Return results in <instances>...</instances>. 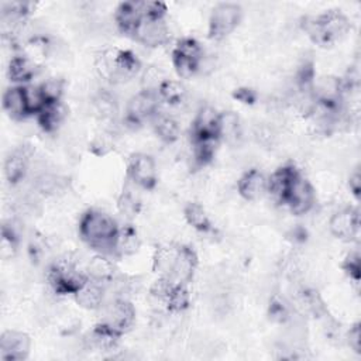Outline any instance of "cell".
Segmentation results:
<instances>
[{
  "label": "cell",
  "mask_w": 361,
  "mask_h": 361,
  "mask_svg": "<svg viewBox=\"0 0 361 361\" xmlns=\"http://www.w3.org/2000/svg\"><path fill=\"white\" fill-rule=\"evenodd\" d=\"M117 230L118 226L116 220L99 209L86 210L79 220V234L82 240L97 252L113 258V241Z\"/></svg>",
  "instance_id": "6da1fadb"
},
{
  "label": "cell",
  "mask_w": 361,
  "mask_h": 361,
  "mask_svg": "<svg viewBox=\"0 0 361 361\" xmlns=\"http://www.w3.org/2000/svg\"><path fill=\"white\" fill-rule=\"evenodd\" d=\"M47 282L56 295H75V292L87 281L85 267H80L79 257L73 252H65L55 258L47 268Z\"/></svg>",
  "instance_id": "7a4b0ae2"
},
{
  "label": "cell",
  "mask_w": 361,
  "mask_h": 361,
  "mask_svg": "<svg viewBox=\"0 0 361 361\" xmlns=\"http://www.w3.org/2000/svg\"><path fill=\"white\" fill-rule=\"evenodd\" d=\"M302 30L317 45H331L345 37L351 24L348 17L340 10H327L319 16L305 17Z\"/></svg>",
  "instance_id": "3957f363"
},
{
  "label": "cell",
  "mask_w": 361,
  "mask_h": 361,
  "mask_svg": "<svg viewBox=\"0 0 361 361\" xmlns=\"http://www.w3.org/2000/svg\"><path fill=\"white\" fill-rule=\"evenodd\" d=\"M102 312L99 323L111 329L117 334L127 333L135 322V307L130 299L111 298L99 309Z\"/></svg>",
  "instance_id": "277c9868"
},
{
  "label": "cell",
  "mask_w": 361,
  "mask_h": 361,
  "mask_svg": "<svg viewBox=\"0 0 361 361\" xmlns=\"http://www.w3.org/2000/svg\"><path fill=\"white\" fill-rule=\"evenodd\" d=\"M161 99L157 92L140 90L133 94L126 104V114L123 123L127 127L135 128L147 120H152L159 113Z\"/></svg>",
  "instance_id": "5b68a950"
},
{
  "label": "cell",
  "mask_w": 361,
  "mask_h": 361,
  "mask_svg": "<svg viewBox=\"0 0 361 361\" xmlns=\"http://www.w3.org/2000/svg\"><path fill=\"white\" fill-rule=\"evenodd\" d=\"M204 56L203 47L199 41L190 37L179 39L172 51V63L176 73L183 78H192L199 72L200 62Z\"/></svg>",
  "instance_id": "8992f818"
},
{
  "label": "cell",
  "mask_w": 361,
  "mask_h": 361,
  "mask_svg": "<svg viewBox=\"0 0 361 361\" xmlns=\"http://www.w3.org/2000/svg\"><path fill=\"white\" fill-rule=\"evenodd\" d=\"M243 17V8L237 3H219L209 17V37L221 41L230 35Z\"/></svg>",
  "instance_id": "52a82bcc"
},
{
  "label": "cell",
  "mask_w": 361,
  "mask_h": 361,
  "mask_svg": "<svg viewBox=\"0 0 361 361\" xmlns=\"http://www.w3.org/2000/svg\"><path fill=\"white\" fill-rule=\"evenodd\" d=\"M133 38L149 48L165 45L171 38L165 16H142Z\"/></svg>",
  "instance_id": "ba28073f"
},
{
  "label": "cell",
  "mask_w": 361,
  "mask_h": 361,
  "mask_svg": "<svg viewBox=\"0 0 361 361\" xmlns=\"http://www.w3.org/2000/svg\"><path fill=\"white\" fill-rule=\"evenodd\" d=\"M127 175L135 186L142 189H152L158 180L157 162L151 155L145 152H137L131 155L128 161Z\"/></svg>",
  "instance_id": "9c48e42d"
},
{
  "label": "cell",
  "mask_w": 361,
  "mask_h": 361,
  "mask_svg": "<svg viewBox=\"0 0 361 361\" xmlns=\"http://www.w3.org/2000/svg\"><path fill=\"white\" fill-rule=\"evenodd\" d=\"M285 204L296 216L306 214L314 207L316 204L314 188L302 173H299L292 182Z\"/></svg>",
  "instance_id": "30bf717a"
},
{
  "label": "cell",
  "mask_w": 361,
  "mask_h": 361,
  "mask_svg": "<svg viewBox=\"0 0 361 361\" xmlns=\"http://www.w3.org/2000/svg\"><path fill=\"white\" fill-rule=\"evenodd\" d=\"M327 226L334 237L351 241L360 233V212L354 207H341L331 214Z\"/></svg>",
  "instance_id": "8fae6325"
},
{
  "label": "cell",
  "mask_w": 361,
  "mask_h": 361,
  "mask_svg": "<svg viewBox=\"0 0 361 361\" xmlns=\"http://www.w3.org/2000/svg\"><path fill=\"white\" fill-rule=\"evenodd\" d=\"M31 340L27 333L18 330H6L0 336V360L23 361L28 357Z\"/></svg>",
  "instance_id": "7c38bea8"
},
{
  "label": "cell",
  "mask_w": 361,
  "mask_h": 361,
  "mask_svg": "<svg viewBox=\"0 0 361 361\" xmlns=\"http://www.w3.org/2000/svg\"><path fill=\"white\" fill-rule=\"evenodd\" d=\"M299 173L300 171L293 164H285L279 166L268 176L267 193L272 197L274 202L285 204L290 185Z\"/></svg>",
  "instance_id": "4fadbf2b"
},
{
  "label": "cell",
  "mask_w": 361,
  "mask_h": 361,
  "mask_svg": "<svg viewBox=\"0 0 361 361\" xmlns=\"http://www.w3.org/2000/svg\"><path fill=\"white\" fill-rule=\"evenodd\" d=\"M68 188L69 179L61 173L54 172L49 168L32 173V190L39 196H61L68 192Z\"/></svg>",
  "instance_id": "5bb4252c"
},
{
  "label": "cell",
  "mask_w": 361,
  "mask_h": 361,
  "mask_svg": "<svg viewBox=\"0 0 361 361\" xmlns=\"http://www.w3.org/2000/svg\"><path fill=\"white\" fill-rule=\"evenodd\" d=\"M32 151L27 145L13 149L4 161V176L11 185H17L25 179L30 172Z\"/></svg>",
  "instance_id": "9a60e30c"
},
{
  "label": "cell",
  "mask_w": 361,
  "mask_h": 361,
  "mask_svg": "<svg viewBox=\"0 0 361 361\" xmlns=\"http://www.w3.org/2000/svg\"><path fill=\"white\" fill-rule=\"evenodd\" d=\"M197 269V255L195 250L189 245L179 244L178 255L175 259V264L172 267L171 275L166 278L173 283L188 285Z\"/></svg>",
  "instance_id": "2e32d148"
},
{
  "label": "cell",
  "mask_w": 361,
  "mask_h": 361,
  "mask_svg": "<svg viewBox=\"0 0 361 361\" xmlns=\"http://www.w3.org/2000/svg\"><path fill=\"white\" fill-rule=\"evenodd\" d=\"M219 111L212 106H202L192 121L190 135L192 140L200 138H219L217 126H219Z\"/></svg>",
  "instance_id": "e0dca14e"
},
{
  "label": "cell",
  "mask_w": 361,
  "mask_h": 361,
  "mask_svg": "<svg viewBox=\"0 0 361 361\" xmlns=\"http://www.w3.org/2000/svg\"><path fill=\"white\" fill-rule=\"evenodd\" d=\"M238 193L245 200H258L267 195L268 176H265L259 169H247L237 182Z\"/></svg>",
  "instance_id": "ac0fdd59"
},
{
  "label": "cell",
  "mask_w": 361,
  "mask_h": 361,
  "mask_svg": "<svg viewBox=\"0 0 361 361\" xmlns=\"http://www.w3.org/2000/svg\"><path fill=\"white\" fill-rule=\"evenodd\" d=\"M138 73H141V62L137 55L128 49H117L110 83H126Z\"/></svg>",
  "instance_id": "d6986e66"
},
{
  "label": "cell",
  "mask_w": 361,
  "mask_h": 361,
  "mask_svg": "<svg viewBox=\"0 0 361 361\" xmlns=\"http://www.w3.org/2000/svg\"><path fill=\"white\" fill-rule=\"evenodd\" d=\"M85 272L89 279L100 282L103 285L110 283L118 274L113 257L106 254H94L85 264Z\"/></svg>",
  "instance_id": "ffe728a7"
},
{
  "label": "cell",
  "mask_w": 361,
  "mask_h": 361,
  "mask_svg": "<svg viewBox=\"0 0 361 361\" xmlns=\"http://www.w3.org/2000/svg\"><path fill=\"white\" fill-rule=\"evenodd\" d=\"M142 16L141 1H124L114 11V23L123 34L133 37Z\"/></svg>",
  "instance_id": "44dd1931"
},
{
  "label": "cell",
  "mask_w": 361,
  "mask_h": 361,
  "mask_svg": "<svg viewBox=\"0 0 361 361\" xmlns=\"http://www.w3.org/2000/svg\"><path fill=\"white\" fill-rule=\"evenodd\" d=\"M120 334L111 329L97 323L82 340L85 350H99V351H113L118 345Z\"/></svg>",
  "instance_id": "7402d4cb"
},
{
  "label": "cell",
  "mask_w": 361,
  "mask_h": 361,
  "mask_svg": "<svg viewBox=\"0 0 361 361\" xmlns=\"http://www.w3.org/2000/svg\"><path fill=\"white\" fill-rule=\"evenodd\" d=\"M76 303L87 310H99L106 302V285L92 281H87L75 292Z\"/></svg>",
  "instance_id": "603a6c76"
},
{
  "label": "cell",
  "mask_w": 361,
  "mask_h": 361,
  "mask_svg": "<svg viewBox=\"0 0 361 361\" xmlns=\"http://www.w3.org/2000/svg\"><path fill=\"white\" fill-rule=\"evenodd\" d=\"M39 63L30 59L23 54H17L11 56L7 68L8 79L16 85H28L31 79L38 73Z\"/></svg>",
  "instance_id": "cb8c5ba5"
},
{
  "label": "cell",
  "mask_w": 361,
  "mask_h": 361,
  "mask_svg": "<svg viewBox=\"0 0 361 361\" xmlns=\"http://www.w3.org/2000/svg\"><path fill=\"white\" fill-rule=\"evenodd\" d=\"M92 107L94 111V116L106 124V128H116V118L118 113V106L116 97L106 89H102L96 93L92 102Z\"/></svg>",
  "instance_id": "d4e9b609"
},
{
  "label": "cell",
  "mask_w": 361,
  "mask_h": 361,
  "mask_svg": "<svg viewBox=\"0 0 361 361\" xmlns=\"http://www.w3.org/2000/svg\"><path fill=\"white\" fill-rule=\"evenodd\" d=\"M140 244H141V240L134 226L131 224L118 226L117 234L113 241V255L114 258L133 255L138 251Z\"/></svg>",
  "instance_id": "484cf974"
},
{
  "label": "cell",
  "mask_w": 361,
  "mask_h": 361,
  "mask_svg": "<svg viewBox=\"0 0 361 361\" xmlns=\"http://www.w3.org/2000/svg\"><path fill=\"white\" fill-rule=\"evenodd\" d=\"M217 137L220 141L235 145L240 142L243 137L241 120L234 111H223L219 114V126H217Z\"/></svg>",
  "instance_id": "4316f807"
},
{
  "label": "cell",
  "mask_w": 361,
  "mask_h": 361,
  "mask_svg": "<svg viewBox=\"0 0 361 361\" xmlns=\"http://www.w3.org/2000/svg\"><path fill=\"white\" fill-rule=\"evenodd\" d=\"M3 109L13 120H23L24 117L30 116L25 103L24 87L21 85H14L6 89L3 93Z\"/></svg>",
  "instance_id": "83f0119b"
},
{
  "label": "cell",
  "mask_w": 361,
  "mask_h": 361,
  "mask_svg": "<svg viewBox=\"0 0 361 361\" xmlns=\"http://www.w3.org/2000/svg\"><path fill=\"white\" fill-rule=\"evenodd\" d=\"M68 116V110L62 102L48 103L37 114V121L45 133H56L63 124Z\"/></svg>",
  "instance_id": "f1b7e54d"
},
{
  "label": "cell",
  "mask_w": 361,
  "mask_h": 361,
  "mask_svg": "<svg viewBox=\"0 0 361 361\" xmlns=\"http://www.w3.org/2000/svg\"><path fill=\"white\" fill-rule=\"evenodd\" d=\"M179 244L166 243L157 247L152 258V268L159 278H168L178 255Z\"/></svg>",
  "instance_id": "f546056e"
},
{
  "label": "cell",
  "mask_w": 361,
  "mask_h": 361,
  "mask_svg": "<svg viewBox=\"0 0 361 361\" xmlns=\"http://www.w3.org/2000/svg\"><path fill=\"white\" fill-rule=\"evenodd\" d=\"M296 300L303 313H307L317 319L327 316V309L324 306V302L316 289L300 288L296 293Z\"/></svg>",
  "instance_id": "4dcf8cb0"
},
{
  "label": "cell",
  "mask_w": 361,
  "mask_h": 361,
  "mask_svg": "<svg viewBox=\"0 0 361 361\" xmlns=\"http://www.w3.org/2000/svg\"><path fill=\"white\" fill-rule=\"evenodd\" d=\"M154 123V130L157 137L165 142V144H172L175 142L179 135H180V124L179 121L169 116V114H162L161 111L152 118Z\"/></svg>",
  "instance_id": "1f68e13d"
},
{
  "label": "cell",
  "mask_w": 361,
  "mask_h": 361,
  "mask_svg": "<svg viewBox=\"0 0 361 361\" xmlns=\"http://www.w3.org/2000/svg\"><path fill=\"white\" fill-rule=\"evenodd\" d=\"M183 216L186 223L199 233H207L212 230V223L204 207L197 202H189L183 207Z\"/></svg>",
  "instance_id": "d6a6232c"
},
{
  "label": "cell",
  "mask_w": 361,
  "mask_h": 361,
  "mask_svg": "<svg viewBox=\"0 0 361 361\" xmlns=\"http://www.w3.org/2000/svg\"><path fill=\"white\" fill-rule=\"evenodd\" d=\"M158 96L161 102L169 106H180L188 97V90L180 80L165 79L158 89Z\"/></svg>",
  "instance_id": "836d02e7"
},
{
  "label": "cell",
  "mask_w": 361,
  "mask_h": 361,
  "mask_svg": "<svg viewBox=\"0 0 361 361\" xmlns=\"http://www.w3.org/2000/svg\"><path fill=\"white\" fill-rule=\"evenodd\" d=\"M190 303V293L188 289V285H180L175 283L165 299L162 300V306L165 310L172 312V313H180L183 312Z\"/></svg>",
  "instance_id": "e575fe53"
},
{
  "label": "cell",
  "mask_w": 361,
  "mask_h": 361,
  "mask_svg": "<svg viewBox=\"0 0 361 361\" xmlns=\"http://www.w3.org/2000/svg\"><path fill=\"white\" fill-rule=\"evenodd\" d=\"M116 128H106L103 127L100 131H97L94 134V137L92 138L89 148L94 155H106L109 154L114 145H116Z\"/></svg>",
  "instance_id": "d590c367"
},
{
  "label": "cell",
  "mask_w": 361,
  "mask_h": 361,
  "mask_svg": "<svg viewBox=\"0 0 361 361\" xmlns=\"http://www.w3.org/2000/svg\"><path fill=\"white\" fill-rule=\"evenodd\" d=\"M117 209L123 217L131 220L141 210V200L133 189H124L117 199Z\"/></svg>",
  "instance_id": "8d00e7d4"
},
{
  "label": "cell",
  "mask_w": 361,
  "mask_h": 361,
  "mask_svg": "<svg viewBox=\"0 0 361 361\" xmlns=\"http://www.w3.org/2000/svg\"><path fill=\"white\" fill-rule=\"evenodd\" d=\"M39 89L45 103H58L61 102L65 90V82L59 78H48L39 83Z\"/></svg>",
  "instance_id": "74e56055"
},
{
  "label": "cell",
  "mask_w": 361,
  "mask_h": 361,
  "mask_svg": "<svg viewBox=\"0 0 361 361\" xmlns=\"http://www.w3.org/2000/svg\"><path fill=\"white\" fill-rule=\"evenodd\" d=\"M168 79L165 78L164 72L154 65H149L144 69H141V89L142 90H151V92H157L159 86L164 83V80Z\"/></svg>",
  "instance_id": "f35d334b"
},
{
  "label": "cell",
  "mask_w": 361,
  "mask_h": 361,
  "mask_svg": "<svg viewBox=\"0 0 361 361\" xmlns=\"http://www.w3.org/2000/svg\"><path fill=\"white\" fill-rule=\"evenodd\" d=\"M268 314L274 322L283 324L290 317L292 307L289 306V303L283 298H281L278 295H274L271 298V302H269V306H268Z\"/></svg>",
  "instance_id": "ab89813d"
},
{
  "label": "cell",
  "mask_w": 361,
  "mask_h": 361,
  "mask_svg": "<svg viewBox=\"0 0 361 361\" xmlns=\"http://www.w3.org/2000/svg\"><path fill=\"white\" fill-rule=\"evenodd\" d=\"M24 87V96H25V103H27V109H28V113L30 114H38L42 107L47 104L44 97H42V93H41V89H39V85H23Z\"/></svg>",
  "instance_id": "60d3db41"
},
{
  "label": "cell",
  "mask_w": 361,
  "mask_h": 361,
  "mask_svg": "<svg viewBox=\"0 0 361 361\" xmlns=\"http://www.w3.org/2000/svg\"><path fill=\"white\" fill-rule=\"evenodd\" d=\"M254 138L262 147H274L278 140V133L271 124L261 123L254 128Z\"/></svg>",
  "instance_id": "b9f144b4"
},
{
  "label": "cell",
  "mask_w": 361,
  "mask_h": 361,
  "mask_svg": "<svg viewBox=\"0 0 361 361\" xmlns=\"http://www.w3.org/2000/svg\"><path fill=\"white\" fill-rule=\"evenodd\" d=\"M343 269L348 274V276L354 281L358 282L360 281V275H361V259H360V254L357 250L348 252L344 258L343 262Z\"/></svg>",
  "instance_id": "7bdbcfd3"
},
{
  "label": "cell",
  "mask_w": 361,
  "mask_h": 361,
  "mask_svg": "<svg viewBox=\"0 0 361 361\" xmlns=\"http://www.w3.org/2000/svg\"><path fill=\"white\" fill-rule=\"evenodd\" d=\"M345 341L353 351H355V353L361 351V331H360L358 323H355L353 327H350V330L345 334Z\"/></svg>",
  "instance_id": "ee69618b"
},
{
  "label": "cell",
  "mask_w": 361,
  "mask_h": 361,
  "mask_svg": "<svg viewBox=\"0 0 361 361\" xmlns=\"http://www.w3.org/2000/svg\"><path fill=\"white\" fill-rule=\"evenodd\" d=\"M233 96L245 104H252L257 100V93L250 87H238Z\"/></svg>",
  "instance_id": "f6af8a7d"
},
{
  "label": "cell",
  "mask_w": 361,
  "mask_h": 361,
  "mask_svg": "<svg viewBox=\"0 0 361 361\" xmlns=\"http://www.w3.org/2000/svg\"><path fill=\"white\" fill-rule=\"evenodd\" d=\"M348 188L351 190V193L358 197L360 196V192H361V175H360V171L355 169L350 178H348Z\"/></svg>",
  "instance_id": "bcb514c9"
}]
</instances>
